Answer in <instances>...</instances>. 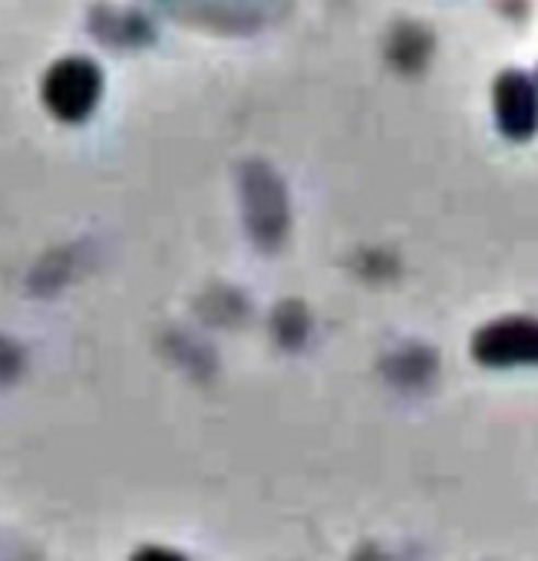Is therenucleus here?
<instances>
[{"label": "nucleus", "instance_id": "1", "mask_svg": "<svg viewBox=\"0 0 538 561\" xmlns=\"http://www.w3.org/2000/svg\"><path fill=\"white\" fill-rule=\"evenodd\" d=\"M103 96V73L87 57H67L44 77V103L64 123H83Z\"/></svg>", "mask_w": 538, "mask_h": 561}, {"label": "nucleus", "instance_id": "2", "mask_svg": "<svg viewBox=\"0 0 538 561\" xmlns=\"http://www.w3.org/2000/svg\"><path fill=\"white\" fill-rule=\"evenodd\" d=\"M472 354L485 367H531L538 364V321L502 318L472 337Z\"/></svg>", "mask_w": 538, "mask_h": 561}, {"label": "nucleus", "instance_id": "3", "mask_svg": "<svg viewBox=\"0 0 538 561\" xmlns=\"http://www.w3.org/2000/svg\"><path fill=\"white\" fill-rule=\"evenodd\" d=\"M244 198H248V225H251L254 238L261 244H278V238L285 234V225H288L285 192H282L278 179L261 165H251L244 175Z\"/></svg>", "mask_w": 538, "mask_h": 561}, {"label": "nucleus", "instance_id": "4", "mask_svg": "<svg viewBox=\"0 0 538 561\" xmlns=\"http://www.w3.org/2000/svg\"><path fill=\"white\" fill-rule=\"evenodd\" d=\"M495 119L508 139H528L538 129V90L525 73H502L495 80Z\"/></svg>", "mask_w": 538, "mask_h": 561}, {"label": "nucleus", "instance_id": "5", "mask_svg": "<svg viewBox=\"0 0 538 561\" xmlns=\"http://www.w3.org/2000/svg\"><path fill=\"white\" fill-rule=\"evenodd\" d=\"M133 561H185V558L169 548H142Z\"/></svg>", "mask_w": 538, "mask_h": 561}, {"label": "nucleus", "instance_id": "6", "mask_svg": "<svg viewBox=\"0 0 538 561\" xmlns=\"http://www.w3.org/2000/svg\"><path fill=\"white\" fill-rule=\"evenodd\" d=\"M357 561H377V558H374V554H360Z\"/></svg>", "mask_w": 538, "mask_h": 561}]
</instances>
